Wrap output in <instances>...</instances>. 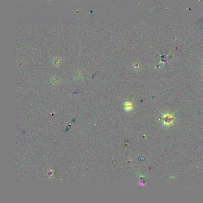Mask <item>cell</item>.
<instances>
[{"instance_id":"6da1fadb","label":"cell","mask_w":203,"mask_h":203,"mask_svg":"<svg viewBox=\"0 0 203 203\" xmlns=\"http://www.w3.org/2000/svg\"><path fill=\"white\" fill-rule=\"evenodd\" d=\"M161 114L163 116V117L161 118V120L162 121V123H163V126L169 127L173 124V123L175 120V118L173 114H172L170 113H163L161 112Z\"/></svg>"},{"instance_id":"7a4b0ae2","label":"cell","mask_w":203,"mask_h":203,"mask_svg":"<svg viewBox=\"0 0 203 203\" xmlns=\"http://www.w3.org/2000/svg\"><path fill=\"white\" fill-rule=\"evenodd\" d=\"M125 110L129 111L133 109V104L130 102H127L125 103Z\"/></svg>"},{"instance_id":"3957f363","label":"cell","mask_w":203,"mask_h":203,"mask_svg":"<svg viewBox=\"0 0 203 203\" xmlns=\"http://www.w3.org/2000/svg\"><path fill=\"white\" fill-rule=\"evenodd\" d=\"M158 53H159V54L160 55V56H161V61L160 63H161V62H166V61H167V60H168V56H169V54L168 55H165L164 54H161L160 53H159V52H158Z\"/></svg>"},{"instance_id":"277c9868","label":"cell","mask_w":203,"mask_h":203,"mask_svg":"<svg viewBox=\"0 0 203 203\" xmlns=\"http://www.w3.org/2000/svg\"></svg>"}]
</instances>
